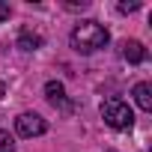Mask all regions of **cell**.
Instances as JSON below:
<instances>
[{
  "mask_svg": "<svg viewBox=\"0 0 152 152\" xmlns=\"http://www.w3.org/2000/svg\"><path fill=\"white\" fill-rule=\"evenodd\" d=\"M131 93H134V102L140 110H152V87L149 84H134Z\"/></svg>",
  "mask_w": 152,
  "mask_h": 152,
  "instance_id": "6",
  "label": "cell"
},
{
  "mask_svg": "<svg viewBox=\"0 0 152 152\" xmlns=\"http://www.w3.org/2000/svg\"><path fill=\"white\" fill-rule=\"evenodd\" d=\"M18 48H21V51H39V48H42V36H36V33H30V30H21Z\"/></svg>",
  "mask_w": 152,
  "mask_h": 152,
  "instance_id": "7",
  "label": "cell"
},
{
  "mask_svg": "<svg viewBox=\"0 0 152 152\" xmlns=\"http://www.w3.org/2000/svg\"><path fill=\"white\" fill-rule=\"evenodd\" d=\"M6 96V87H3V81H0V99H3Z\"/></svg>",
  "mask_w": 152,
  "mask_h": 152,
  "instance_id": "11",
  "label": "cell"
},
{
  "mask_svg": "<svg viewBox=\"0 0 152 152\" xmlns=\"http://www.w3.org/2000/svg\"><path fill=\"white\" fill-rule=\"evenodd\" d=\"M6 18H9V6H6V3H0V21H6Z\"/></svg>",
  "mask_w": 152,
  "mask_h": 152,
  "instance_id": "10",
  "label": "cell"
},
{
  "mask_svg": "<svg viewBox=\"0 0 152 152\" xmlns=\"http://www.w3.org/2000/svg\"><path fill=\"white\" fill-rule=\"evenodd\" d=\"M0 152H15V140L9 137L6 128H0Z\"/></svg>",
  "mask_w": 152,
  "mask_h": 152,
  "instance_id": "8",
  "label": "cell"
},
{
  "mask_svg": "<svg viewBox=\"0 0 152 152\" xmlns=\"http://www.w3.org/2000/svg\"><path fill=\"white\" fill-rule=\"evenodd\" d=\"M122 57H125L128 63H143V60H146V48H143L137 39H128V42H122Z\"/></svg>",
  "mask_w": 152,
  "mask_h": 152,
  "instance_id": "5",
  "label": "cell"
},
{
  "mask_svg": "<svg viewBox=\"0 0 152 152\" xmlns=\"http://www.w3.org/2000/svg\"><path fill=\"white\" fill-rule=\"evenodd\" d=\"M102 119H104L110 128H116V131H125V128L134 125V113H131V107H128L122 99H107V102L102 104Z\"/></svg>",
  "mask_w": 152,
  "mask_h": 152,
  "instance_id": "2",
  "label": "cell"
},
{
  "mask_svg": "<svg viewBox=\"0 0 152 152\" xmlns=\"http://www.w3.org/2000/svg\"><path fill=\"white\" fill-rule=\"evenodd\" d=\"M140 9V3H119V12H134Z\"/></svg>",
  "mask_w": 152,
  "mask_h": 152,
  "instance_id": "9",
  "label": "cell"
},
{
  "mask_svg": "<svg viewBox=\"0 0 152 152\" xmlns=\"http://www.w3.org/2000/svg\"><path fill=\"white\" fill-rule=\"evenodd\" d=\"M15 131H18L21 137H39V134L48 131V122H45L39 113H21V116L15 119Z\"/></svg>",
  "mask_w": 152,
  "mask_h": 152,
  "instance_id": "3",
  "label": "cell"
},
{
  "mask_svg": "<svg viewBox=\"0 0 152 152\" xmlns=\"http://www.w3.org/2000/svg\"><path fill=\"white\" fill-rule=\"evenodd\" d=\"M45 96H48V102H51L54 107H63V110H69V107H72L60 81H48V84H45Z\"/></svg>",
  "mask_w": 152,
  "mask_h": 152,
  "instance_id": "4",
  "label": "cell"
},
{
  "mask_svg": "<svg viewBox=\"0 0 152 152\" xmlns=\"http://www.w3.org/2000/svg\"><path fill=\"white\" fill-rule=\"evenodd\" d=\"M107 30L99 24V21H81L78 27L72 30V48L78 54H96L99 48L107 45Z\"/></svg>",
  "mask_w": 152,
  "mask_h": 152,
  "instance_id": "1",
  "label": "cell"
}]
</instances>
